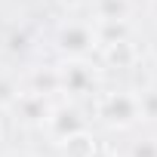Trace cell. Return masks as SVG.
Here are the masks:
<instances>
[{"label": "cell", "instance_id": "cell-8", "mask_svg": "<svg viewBox=\"0 0 157 157\" xmlns=\"http://www.w3.org/2000/svg\"><path fill=\"white\" fill-rule=\"evenodd\" d=\"M105 59L117 68H126L136 62V46L132 40H117V43H105Z\"/></svg>", "mask_w": 157, "mask_h": 157}, {"label": "cell", "instance_id": "cell-3", "mask_svg": "<svg viewBox=\"0 0 157 157\" xmlns=\"http://www.w3.org/2000/svg\"><path fill=\"white\" fill-rule=\"evenodd\" d=\"M59 90L71 96H86L96 90V71L83 59H71L59 68Z\"/></svg>", "mask_w": 157, "mask_h": 157}, {"label": "cell", "instance_id": "cell-6", "mask_svg": "<svg viewBox=\"0 0 157 157\" xmlns=\"http://www.w3.org/2000/svg\"><path fill=\"white\" fill-rule=\"evenodd\" d=\"M96 148H99V142H96V139H93L86 129L74 132V136H68V139L62 142V151H65V157H90Z\"/></svg>", "mask_w": 157, "mask_h": 157}, {"label": "cell", "instance_id": "cell-13", "mask_svg": "<svg viewBox=\"0 0 157 157\" xmlns=\"http://www.w3.org/2000/svg\"><path fill=\"white\" fill-rule=\"evenodd\" d=\"M90 157H111V151H105V148H102V145H99V148H96V151H93V154H90Z\"/></svg>", "mask_w": 157, "mask_h": 157}, {"label": "cell", "instance_id": "cell-15", "mask_svg": "<svg viewBox=\"0 0 157 157\" xmlns=\"http://www.w3.org/2000/svg\"><path fill=\"white\" fill-rule=\"evenodd\" d=\"M62 3H68V6H80V3H86V0H62Z\"/></svg>", "mask_w": 157, "mask_h": 157}, {"label": "cell", "instance_id": "cell-11", "mask_svg": "<svg viewBox=\"0 0 157 157\" xmlns=\"http://www.w3.org/2000/svg\"><path fill=\"white\" fill-rule=\"evenodd\" d=\"M139 108H142V117L148 120H157V90H148L139 96Z\"/></svg>", "mask_w": 157, "mask_h": 157}, {"label": "cell", "instance_id": "cell-9", "mask_svg": "<svg viewBox=\"0 0 157 157\" xmlns=\"http://www.w3.org/2000/svg\"><path fill=\"white\" fill-rule=\"evenodd\" d=\"M31 90L43 93V96L59 93V68H37V71H31Z\"/></svg>", "mask_w": 157, "mask_h": 157}, {"label": "cell", "instance_id": "cell-1", "mask_svg": "<svg viewBox=\"0 0 157 157\" xmlns=\"http://www.w3.org/2000/svg\"><path fill=\"white\" fill-rule=\"evenodd\" d=\"M99 117H102L108 126H117V129L132 126L136 120H142L139 96H136V93H126V90L102 96V102H99Z\"/></svg>", "mask_w": 157, "mask_h": 157}, {"label": "cell", "instance_id": "cell-16", "mask_svg": "<svg viewBox=\"0 0 157 157\" xmlns=\"http://www.w3.org/2000/svg\"><path fill=\"white\" fill-rule=\"evenodd\" d=\"M151 13H154V16H157V0H151Z\"/></svg>", "mask_w": 157, "mask_h": 157}, {"label": "cell", "instance_id": "cell-7", "mask_svg": "<svg viewBox=\"0 0 157 157\" xmlns=\"http://www.w3.org/2000/svg\"><path fill=\"white\" fill-rule=\"evenodd\" d=\"M129 0H96V19L99 22H123L129 19Z\"/></svg>", "mask_w": 157, "mask_h": 157}, {"label": "cell", "instance_id": "cell-10", "mask_svg": "<svg viewBox=\"0 0 157 157\" xmlns=\"http://www.w3.org/2000/svg\"><path fill=\"white\" fill-rule=\"evenodd\" d=\"M19 83L13 80V77H6V74H0V108H13V102L19 99Z\"/></svg>", "mask_w": 157, "mask_h": 157}, {"label": "cell", "instance_id": "cell-4", "mask_svg": "<svg viewBox=\"0 0 157 157\" xmlns=\"http://www.w3.org/2000/svg\"><path fill=\"white\" fill-rule=\"evenodd\" d=\"M43 126H46V132H49L59 145H62L68 136H74V132L86 129V123H83L80 111H77L74 105H59V108H49V114H46Z\"/></svg>", "mask_w": 157, "mask_h": 157}, {"label": "cell", "instance_id": "cell-12", "mask_svg": "<svg viewBox=\"0 0 157 157\" xmlns=\"http://www.w3.org/2000/svg\"><path fill=\"white\" fill-rule=\"evenodd\" d=\"M129 157H157V142L154 139H145V142H136Z\"/></svg>", "mask_w": 157, "mask_h": 157}, {"label": "cell", "instance_id": "cell-5", "mask_svg": "<svg viewBox=\"0 0 157 157\" xmlns=\"http://www.w3.org/2000/svg\"><path fill=\"white\" fill-rule=\"evenodd\" d=\"M49 108H52L49 99H46L43 93H34V90H22L19 99L13 102V111H16V117H19L22 123H40V126H43Z\"/></svg>", "mask_w": 157, "mask_h": 157}, {"label": "cell", "instance_id": "cell-14", "mask_svg": "<svg viewBox=\"0 0 157 157\" xmlns=\"http://www.w3.org/2000/svg\"><path fill=\"white\" fill-rule=\"evenodd\" d=\"M6 157H37V154H31V151H13V154H6Z\"/></svg>", "mask_w": 157, "mask_h": 157}, {"label": "cell", "instance_id": "cell-2", "mask_svg": "<svg viewBox=\"0 0 157 157\" xmlns=\"http://www.w3.org/2000/svg\"><path fill=\"white\" fill-rule=\"evenodd\" d=\"M56 43L68 59H86L99 46V34L90 22H65L56 34Z\"/></svg>", "mask_w": 157, "mask_h": 157}]
</instances>
